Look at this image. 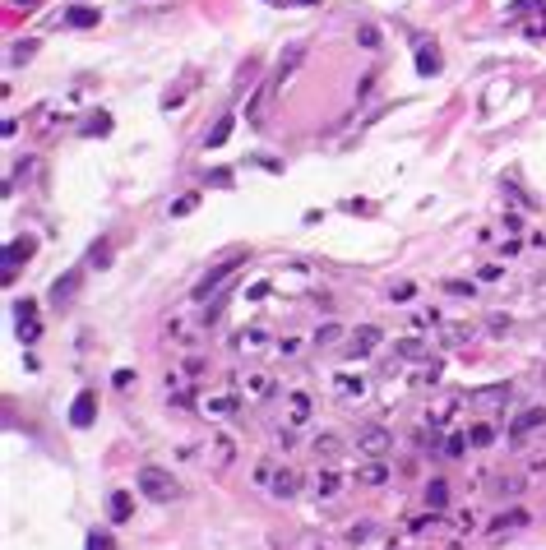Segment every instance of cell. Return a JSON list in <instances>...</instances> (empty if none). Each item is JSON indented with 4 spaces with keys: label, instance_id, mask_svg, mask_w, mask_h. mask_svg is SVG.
<instances>
[{
    "label": "cell",
    "instance_id": "9",
    "mask_svg": "<svg viewBox=\"0 0 546 550\" xmlns=\"http://www.w3.org/2000/svg\"><path fill=\"white\" fill-rule=\"evenodd\" d=\"M440 46L435 42H417V74H440Z\"/></svg>",
    "mask_w": 546,
    "mask_h": 550
},
{
    "label": "cell",
    "instance_id": "6",
    "mask_svg": "<svg viewBox=\"0 0 546 550\" xmlns=\"http://www.w3.org/2000/svg\"><path fill=\"white\" fill-rule=\"evenodd\" d=\"M389 444H394V430L389 426H370V430H361V435H357V449L370 453V458L389 453Z\"/></svg>",
    "mask_w": 546,
    "mask_h": 550
},
{
    "label": "cell",
    "instance_id": "25",
    "mask_svg": "<svg viewBox=\"0 0 546 550\" xmlns=\"http://www.w3.org/2000/svg\"><path fill=\"white\" fill-rule=\"evenodd\" d=\"M468 444L486 449V444H495V430H490V426H472V430H468Z\"/></svg>",
    "mask_w": 546,
    "mask_h": 550
},
{
    "label": "cell",
    "instance_id": "21",
    "mask_svg": "<svg viewBox=\"0 0 546 550\" xmlns=\"http://www.w3.org/2000/svg\"><path fill=\"white\" fill-rule=\"evenodd\" d=\"M33 51H37V42H33V37L14 42V46H10V65H23V60H33Z\"/></svg>",
    "mask_w": 546,
    "mask_h": 550
},
{
    "label": "cell",
    "instance_id": "29",
    "mask_svg": "<svg viewBox=\"0 0 546 550\" xmlns=\"http://www.w3.org/2000/svg\"><path fill=\"white\" fill-rule=\"evenodd\" d=\"M398 356H408V361H417V356H426V347H422V342H417V338H403V342H398Z\"/></svg>",
    "mask_w": 546,
    "mask_h": 550
},
{
    "label": "cell",
    "instance_id": "5",
    "mask_svg": "<svg viewBox=\"0 0 546 550\" xmlns=\"http://www.w3.org/2000/svg\"><path fill=\"white\" fill-rule=\"evenodd\" d=\"M93 421H98V393H93V388H79V398L74 402H70V426H93Z\"/></svg>",
    "mask_w": 546,
    "mask_h": 550
},
{
    "label": "cell",
    "instance_id": "40",
    "mask_svg": "<svg viewBox=\"0 0 546 550\" xmlns=\"http://www.w3.org/2000/svg\"><path fill=\"white\" fill-rule=\"evenodd\" d=\"M79 5H84V0H79Z\"/></svg>",
    "mask_w": 546,
    "mask_h": 550
},
{
    "label": "cell",
    "instance_id": "2",
    "mask_svg": "<svg viewBox=\"0 0 546 550\" xmlns=\"http://www.w3.org/2000/svg\"><path fill=\"white\" fill-rule=\"evenodd\" d=\"M134 481H139V495L153 499V504H171V499L181 495V485L171 481V472H162V467H153V462H148V467H139V476H134Z\"/></svg>",
    "mask_w": 546,
    "mask_h": 550
},
{
    "label": "cell",
    "instance_id": "10",
    "mask_svg": "<svg viewBox=\"0 0 546 550\" xmlns=\"http://www.w3.org/2000/svg\"><path fill=\"white\" fill-rule=\"evenodd\" d=\"M98 19H102V14L89 10V5H70V10L60 14V23H65V28H98Z\"/></svg>",
    "mask_w": 546,
    "mask_h": 550
},
{
    "label": "cell",
    "instance_id": "3",
    "mask_svg": "<svg viewBox=\"0 0 546 550\" xmlns=\"http://www.w3.org/2000/svg\"><path fill=\"white\" fill-rule=\"evenodd\" d=\"M379 342H384V333H379L375 324H361V329H352V333H347V352H343V356L361 361V356H370V352H375Z\"/></svg>",
    "mask_w": 546,
    "mask_h": 550
},
{
    "label": "cell",
    "instance_id": "14",
    "mask_svg": "<svg viewBox=\"0 0 546 550\" xmlns=\"http://www.w3.org/2000/svg\"><path fill=\"white\" fill-rule=\"evenodd\" d=\"M74 292H79V268H70L65 277H56V287H51V301H56V306H65Z\"/></svg>",
    "mask_w": 546,
    "mask_h": 550
},
{
    "label": "cell",
    "instance_id": "11",
    "mask_svg": "<svg viewBox=\"0 0 546 550\" xmlns=\"http://www.w3.org/2000/svg\"><path fill=\"white\" fill-rule=\"evenodd\" d=\"M268 485H273V495H278V499H297V490H301V476L282 467V472H273V481H268Z\"/></svg>",
    "mask_w": 546,
    "mask_h": 550
},
{
    "label": "cell",
    "instance_id": "17",
    "mask_svg": "<svg viewBox=\"0 0 546 550\" xmlns=\"http://www.w3.org/2000/svg\"><path fill=\"white\" fill-rule=\"evenodd\" d=\"M426 504H431V509H435V513H440V509H445V504H449V485H445V481H440V476H435V481H431V485H426Z\"/></svg>",
    "mask_w": 546,
    "mask_h": 550
},
{
    "label": "cell",
    "instance_id": "20",
    "mask_svg": "<svg viewBox=\"0 0 546 550\" xmlns=\"http://www.w3.org/2000/svg\"><path fill=\"white\" fill-rule=\"evenodd\" d=\"M315 458H338V449H343V440H338V435H315Z\"/></svg>",
    "mask_w": 546,
    "mask_h": 550
},
{
    "label": "cell",
    "instance_id": "39",
    "mask_svg": "<svg viewBox=\"0 0 546 550\" xmlns=\"http://www.w3.org/2000/svg\"><path fill=\"white\" fill-rule=\"evenodd\" d=\"M14 5H33V0H14Z\"/></svg>",
    "mask_w": 546,
    "mask_h": 550
},
{
    "label": "cell",
    "instance_id": "28",
    "mask_svg": "<svg viewBox=\"0 0 546 550\" xmlns=\"http://www.w3.org/2000/svg\"><path fill=\"white\" fill-rule=\"evenodd\" d=\"M343 338V329H338V324H324L320 333H315V347H329V342H338Z\"/></svg>",
    "mask_w": 546,
    "mask_h": 550
},
{
    "label": "cell",
    "instance_id": "35",
    "mask_svg": "<svg viewBox=\"0 0 546 550\" xmlns=\"http://www.w3.org/2000/svg\"><path fill=\"white\" fill-rule=\"evenodd\" d=\"M236 398H209V412H232Z\"/></svg>",
    "mask_w": 546,
    "mask_h": 550
},
{
    "label": "cell",
    "instance_id": "18",
    "mask_svg": "<svg viewBox=\"0 0 546 550\" xmlns=\"http://www.w3.org/2000/svg\"><path fill=\"white\" fill-rule=\"evenodd\" d=\"M306 417H311V398H306V393H292L287 421H292V426H306Z\"/></svg>",
    "mask_w": 546,
    "mask_h": 550
},
{
    "label": "cell",
    "instance_id": "24",
    "mask_svg": "<svg viewBox=\"0 0 546 550\" xmlns=\"http://www.w3.org/2000/svg\"><path fill=\"white\" fill-rule=\"evenodd\" d=\"M89 264H93V268H107V264H112V245L98 241V245L89 250Z\"/></svg>",
    "mask_w": 546,
    "mask_h": 550
},
{
    "label": "cell",
    "instance_id": "32",
    "mask_svg": "<svg viewBox=\"0 0 546 550\" xmlns=\"http://www.w3.org/2000/svg\"><path fill=\"white\" fill-rule=\"evenodd\" d=\"M435 320H440V315H435V310H422V315H412V329H431Z\"/></svg>",
    "mask_w": 546,
    "mask_h": 550
},
{
    "label": "cell",
    "instance_id": "12",
    "mask_svg": "<svg viewBox=\"0 0 546 550\" xmlns=\"http://www.w3.org/2000/svg\"><path fill=\"white\" fill-rule=\"evenodd\" d=\"M107 513H112V523H125V518L134 513V495L130 490H116V495L107 499Z\"/></svg>",
    "mask_w": 546,
    "mask_h": 550
},
{
    "label": "cell",
    "instance_id": "15",
    "mask_svg": "<svg viewBox=\"0 0 546 550\" xmlns=\"http://www.w3.org/2000/svg\"><path fill=\"white\" fill-rule=\"evenodd\" d=\"M357 481L361 485H384L389 481V462H366V467L357 472Z\"/></svg>",
    "mask_w": 546,
    "mask_h": 550
},
{
    "label": "cell",
    "instance_id": "23",
    "mask_svg": "<svg viewBox=\"0 0 546 550\" xmlns=\"http://www.w3.org/2000/svg\"><path fill=\"white\" fill-rule=\"evenodd\" d=\"M245 388H250V398H268V393H273V379H268V374H250Z\"/></svg>",
    "mask_w": 546,
    "mask_h": 550
},
{
    "label": "cell",
    "instance_id": "16",
    "mask_svg": "<svg viewBox=\"0 0 546 550\" xmlns=\"http://www.w3.org/2000/svg\"><path fill=\"white\" fill-rule=\"evenodd\" d=\"M334 388H338L343 398H361V393H366V379H361V374H338Z\"/></svg>",
    "mask_w": 546,
    "mask_h": 550
},
{
    "label": "cell",
    "instance_id": "7",
    "mask_svg": "<svg viewBox=\"0 0 546 550\" xmlns=\"http://www.w3.org/2000/svg\"><path fill=\"white\" fill-rule=\"evenodd\" d=\"M537 426H546V407H528V412H519V417H514V426H509V440H514V444L528 440Z\"/></svg>",
    "mask_w": 546,
    "mask_h": 550
},
{
    "label": "cell",
    "instance_id": "26",
    "mask_svg": "<svg viewBox=\"0 0 546 550\" xmlns=\"http://www.w3.org/2000/svg\"><path fill=\"white\" fill-rule=\"evenodd\" d=\"M84 550H116V541H112V532H89Z\"/></svg>",
    "mask_w": 546,
    "mask_h": 550
},
{
    "label": "cell",
    "instance_id": "4",
    "mask_svg": "<svg viewBox=\"0 0 546 550\" xmlns=\"http://www.w3.org/2000/svg\"><path fill=\"white\" fill-rule=\"evenodd\" d=\"M33 254H37V241H33V236H14V241L5 245V282H10V277H14V268H19V264H28Z\"/></svg>",
    "mask_w": 546,
    "mask_h": 550
},
{
    "label": "cell",
    "instance_id": "33",
    "mask_svg": "<svg viewBox=\"0 0 546 550\" xmlns=\"http://www.w3.org/2000/svg\"><path fill=\"white\" fill-rule=\"evenodd\" d=\"M366 537H370V523H357V528L347 532V541H352V546H361V541H366Z\"/></svg>",
    "mask_w": 546,
    "mask_h": 550
},
{
    "label": "cell",
    "instance_id": "38",
    "mask_svg": "<svg viewBox=\"0 0 546 550\" xmlns=\"http://www.w3.org/2000/svg\"><path fill=\"white\" fill-rule=\"evenodd\" d=\"M282 5H320V0H282Z\"/></svg>",
    "mask_w": 546,
    "mask_h": 550
},
{
    "label": "cell",
    "instance_id": "36",
    "mask_svg": "<svg viewBox=\"0 0 546 550\" xmlns=\"http://www.w3.org/2000/svg\"><path fill=\"white\" fill-rule=\"evenodd\" d=\"M204 181H209V185H218V190H227V185H232V171H213V176H204Z\"/></svg>",
    "mask_w": 546,
    "mask_h": 550
},
{
    "label": "cell",
    "instance_id": "8",
    "mask_svg": "<svg viewBox=\"0 0 546 550\" xmlns=\"http://www.w3.org/2000/svg\"><path fill=\"white\" fill-rule=\"evenodd\" d=\"M79 134H89V139H107V134H112V111H89L84 125H79Z\"/></svg>",
    "mask_w": 546,
    "mask_h": 550
},
{
    "label": "cell",
    "instance_id": "30",
    "mask_svg": "<svg viewBox=\"0 0 546 550\" xmlns=\"http://www.w3.org/2000/svg\"><path fill=\"white\" fill-rule=\"evenodd\" d=\"M445 292H449V296H472V282H458V277H449Z\"/></svg>",
    "mask_w": 546,
    "mask_h": 550
},
{
    "label": "cell",
    "instance_id": "19",
    "mask_svg": "<svg viewBox=\"0 0 546 550\" xmlns=\"http://www.w3.org/2000/svg\"><path fill=\"white\" fill-rule=\"evenodd\" d=\"M505 398H509V388L490 384V388H481V393H472V402H477V407H495V402H505Z\"/></svg>",
    "mask_w": 546,
    "mask_h": 550
},
{
    "label": "cell",
    "instance_id": "37",
    "mask_svg": "<svg viewBox=\"0 0 546 550\" xmlns=\"http://www.w3.org/2000/svg\"><path fill=\"white\" fill-rule=\"evenodd\" d=\"M278 352H282V356H297V352H301V342H297V338H282Z\"/></svg>",
    "mask_w": 546,
    "mask_h": 550
},
{
    "label": "cell",
    "instance_id": "27",
    "mask_svg": "<svg viewBox=\"0 0 546 550\" xmlns=\"http://www.w3.org/2000/svg\"><path fill=\"white\" fill-rule=\"evenodd\" d=\"M200 209V195H181L176 204H171V218H186V213H195Z\"/></svg>",
    "mask_w": 546,
    "mask_h": 550
},
{
    "label": "cell",
    "instance_id": "1",
    "mask_svg": "<svg viewBox=\"0 0 546 550\" xmlns=\"http://www.w3.org/2000/svg\"><path fill=\"white\" fill-rule=\"evenodd\" d=\"M245 259H250V250H232V254H223V259H218V264L204 273V282H195V292H190V296H195V301H209L213 292H223L227 277H232L236 268L245 264Z\"/></svg>",
    "mask_w": 546,
    "mask_h": 550
},
{
    "label": "cell",
    "instance_id": "34",
    "mask_svg": "<svg viewBox=\"0 0 546 550\" xmlns=\"http://www.w3.org/2000/svg\"><path fill=\"white\" fill-rule=\"evenodd\" d=\"M19 338L33 342V338H37V320H19Z\"/></svg>",
    "mask_w": 546,
    "mask_h": 550
},
{
    "label": "cell",
    "instance_id": "13",
    "mask_svg": "<svg viewBox=\"0 0 546 550\" xmlns=\"http://www.w3.org/2000/svg\"><path fill=\"white\" fill-rule=\"evenodd\" d=\"M232 130H236V116H223V121H218L209 134H204V148H223V143L232 139Z\"/></svg>",
    "mask_w": 546,
    "mask_h": 550
},
{
    "label": "cell",
    "instance_id": "22",
    "mask_svg": "<svg viewBox=\"0 0 546 550\" xmlns=\"http://www.w3.org/2000/svg\"><path fill=\"white\" fill-rule=\"evenodd\" d=\"M315 490H320L324 499H329V495H334V490H338V472H334V467H324V472L315 476Z\"/></svg>",
    "mask_w": 546,
    "mask_h": 550
},
{
    "label": "cell",
    "instance_id": "31",
    "mask_svg": "<svg viewBox=\"0 0 546 550\" xmlns=\"http://www.w3.org/2000/svg\"><path fill=\"white\" fill-rule=\"evenodd\" d=\"M463 449H468V440H463V435H449V440H445V453H449V458H458Z\"/></svg>",
    "mask_w": 546,
    "mask_h": 550
}]
</instances>
